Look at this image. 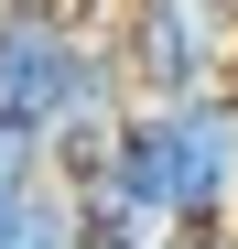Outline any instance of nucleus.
Instances as JSON below:
<instances>
[{
    "mask_svg": "<svg viewBox=\"0 0 238 249\" xmlns=\"http://www.w3.org/2000/svg\"><path fill=\"white\" fill-rule=\"evenodd\" d=\"M98 33L65 11V0H0V119L11 130H54L87 87Z\"/></svg>",
    "mask_w": 238,
    "mask_h": 249,
    "instance_id": "nucleus-2",
    "label": "nucleus"
},
{
    "mask_svg": "<svg viewBox=\"0 0 238 249\" xmlns=\"http://www.w3.org/2000/svg\"><path fill=\"white\" fill-rule=\"evenodd\" d=\"M217 11H227V22H238V0H217Z\"/></svg>",
    "mask_w": 238,
    "mask_h": 249,
    "instance_id": "nucleus-4",
    "label": "nucleus"
},
{
    "mask_svg": "<svg viewBox=\"0 0 238 249\" xmlns=\"http://www.w3.org/2000/svg\"><path fill=\"white\" fill-rule=\"evenodd\" d=\"M206 249H238V228H206Z\"/></svg>",
    "mask_w": 238,
    "mask_h": 249,
    "instance_id": "nucleus-3",
    "label": "nucleus"
},
{
    "mask_svg": "<svg viewBox=\"0 0 238 249\" xmlns=\"http://www.w3.org/2000/svg\"><path fill=\"white\" fill-rule=\"evenodd\" d=\"M227 11L217 0H119V65H130V98L141 108H184V98H206L227 87Z\"/></svg>",
    "mask_w": 238,
    "mask_h": 249,
    "instance_id": "nucleus-1",
    "label": "nucleus"
}]
</instances>
